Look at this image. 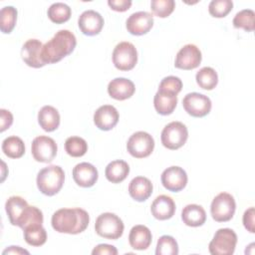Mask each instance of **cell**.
<instances>
[{
    "instance_id": "obj_12",
    "label": "cell",
    "mask_w": 255,
    "mask_h": 255,
    "mask_svg": "<svg viewBox=\"0 0 255 255\" xmlns=\"http://www.w3.org/2000/svg\"><path fill=\"white\" fill-rule=\"evenodd\" d=\"M182 106L185 112L194 118H203L211 111L210 99L199 93H189L182 100Z\"/></svg>"
},
{
    "instance_id": "obj_36",
    "label": "cell",
    "mask_w": 255,
    "mask_h": 255,
    "mask_svg": "<svg viewBox=\"0 0 255 255\" xmlns=\"http://www.w3.org/2000/svg\"><path fill=\"white\" fill-rule=\"evenodd\" d=\"M233 8L231 0H212L209 3V14L215 18H223L227 16Z\"/></svg>"
},
{
    "instance_id": "obj_20",
    "label": "cell",
    "mask_w": 255,
    "mask_h": 255,
    "mask_svg": "<svg viewBox=\"0 0 255 255\" xmlns=\"http://www.w3.org/2000/svg\"><path fill=\"white\" fill-rule=\"evenodd\" d=\"M135 92L134 84L126 78H116L108 85L109 95L118 101L129 99Z\"/></svg>"
},
{
    "instance_id": "obj_28",
    "label": "cell",
    "mask_w": 255,
    "mask_h": 255,
    "mask_svg": "<svg viewBox=\"0 0 255 255\" xmlns=\"http://www.w3.org/2000/svg\"><path fill=\"white\" fill-rule=\"evenodd\" d=\"M24 239L27 244L35 247L42 246L46 243L47 232L42 224H34L26 227L24 230Z\"/></svg>"
},
{
    "instance_id": "obj_41",
    "label": "cell",
    "mask_w": 255,
    "mask_h": 255,
    "mask_svg": "<svg viewBox=\"0 0 255 255\" xmlns=\"http://www.w3.org/2000/svg\"><path fill=\"white\" fill-rule=\"evenodd\" d=\"M92 254L93 255H117L118 250L115 246L110 244H99L93 249Z\"/></svg>"
},
{
    "instance_id": "obj_37",
    "label": "cell",
    "mask_w": 255,
    "mask_h": 255,
    "mask_svg": "<svg viewBox=\"0 0 255 255\" xmlns=\"http://www.w3.org/2000/svg\"><path fill=\"white\" fill-rule=\"evenodd\" d=\"M175 8V2L173 0H152L150 3V9L152 13L160 18L168 17Z\"/></svg>"
},
{
    "instance_id": "obj_22",
    "label": "cell",
    "mask_w": 255,
    "mask_h": 255,
    "mask_svg": "<svg viewBox=\"0 0 255 255\" xmlns=\"http://www.w3.org/2000/svg\"><path fill=\"white\" fill-rule=\"evenodd\" d=\"M152 183L144 176H136L128 184V193L132 199L138 202L145 201L152 193Z\"/></svg>"
},
{
    "instance_id": "obj_4",
    "label": "cell",
    "mask_w": 255,
    "mask_h": 255,
    "mask_svg": "<svg viewBox=\"0 0 255 255\" xmlns=\"http://www.w3.org/2000/svg\"><path fill=\"white\" fill-rule=\"evenodd\" d=\"M38 189L47 196L57 194L63 187L65 172L59 165H49L42 168L37 175Z\"/></svg>"
},
{
    "instance_id": "obj_10",
    "label": "cell",
    "mask_w": 255,
    "mask_h": 255,
    "mask_svg": "<svg viewBox=\"0 0 255 255\" xmlns=\"http://www.w3.org/2000/svg\"><path fill=\"white\" fill-rule=\"evenodd\" d=\"M153 148V137L145 131H136L132 133L127 142V149L128 153L135 158L147 157L151 154Z\"/></svg>"
},
{
    "instance_id": "obj_29",
    "label": "cell",
    "mask_w": 255,
    "mask_h": 255,
    "mask_svg": "<svg viewBox=\"0 0 255 255\" xmlns=\"http://www.w3.org/2000/svg\"><path fill=\"white\" fill-rule=\"evenodd\" d=\"M2 150L10 158H20L25 153V144L20 137L11 135L2 141Z\"/></svg>"
},
{
    "instance_id": "obj_26",
    "label": "cell",
    "mask_w": 255,
    "mask_h": 255,
    "mask_svg": "<svg viewBox=\"0 0 255 255\" xmlns=\"http://www.w3.org/2000/svg\"><path fill=\"white\" fill-rule=\"evenodd\" d=\"M38 123L45 131H54L60 126V114L52 106H44L38 113Z\"/></svg>"
},
{
    "instance_id": "obj_39",
    "label": "cell",
    "mask_w": 255,
    "mask_h": 255,
    "mask_svg": "<svg viewBox=\"0 0 255 255\" xmlns=\"http://www.w3.org/2000/svg\"><path fill=\"white\" fill-rule=\"evenodd\" d=\"M254 216H255V209L254 207L248 208L244 214H243V225L246 228L247 231L250 233L255 232V226H254Z\"/></svg>"
},
{
    "instance_id": "obj_42",
    "label": "cell",
    "mask_w": 255,
    "mask_h": 255,
    "mask_svg": "<svg viewBox=\"0 0 255 255\" xmlns=\"http://www.w3.org/2000/svg\"><path fill=\"white\" fill-rule=\"evenodd\" d=\"M108 5L117 12H125L131 6L130 0H109Z\"/></svg>"
},
{
    "instance_id": "obj_19",
    "label": "cell",
    "mask_w": 255,
    "mask_h": 255,
    "mask_svg": "<svg viewBox=\"0 0 255 255\" xmlns=\"http://www.w3.org/2000/svg\"><path fill=\"white\" fill-rule=\"evenodd\" d=\"M98 177L97 168L89 162L78 163L73 168V178L81 187H92L97 182Z\"/></svg>"
},
{
    "instance_id": "obj_27",
    "label": "cell",
    "mask_w": 255,
    "mask_h": 255,
    "mask_svg": "<svg viewBox=\"0 0 255 255\" xmlns=\"http://www.w3.org/2000/svg\"><path fill=\"white\" fill-rule=\"evenodd\" d=\"M129 173L128 164L122 159L113 160L110 162L105 170L107 179L112 183H120L124 181Z\"/></svg>"
},
{
    "instance_id": "obj_21",
    "label": "cell",
    "mask_w": 255,
    "mask_h": 255,
    "mask_svg": "<svg viewBox=\"0 0 255 255\" xmlns=\"http://www.w3.org/2000/svg\"><path fill=\"white\" fill-rule=\"evenodd\" d=\"M150 211L154 218L158 220H167L175 213V203L170 196L161 194L151 203Z\"/></svg>"
},
{
    "instance_id": "obj_38",
    "label": "cell",
    "mask_w": 255,
    "mask_h": 255,
    "mask_svg": "<svg viewBox=\"0 0 255 255\" xmlns=\"http://www.w3.org/2000/svg\"><path fill=\"white\" fill-rule=\"evenodd\" d=\"M159 90H165L168 92H172L174 94H178L182 89V82L178 77L175 76H168L161 80L159 87Z\"/></svg>"
},
{
    "instance_id": "obj_6",
    "label": "cell",
    "mask_w": 255,
    "mask_h": 255,
    "mask_svg": "<svg viewBox=\"0 0 255 255\" xmlns=\"http://www.w3.org/2000/svg\"><path fill=\"white\" fill-rule=\"evenodd\" d=\"M237 235L230 228L218 229L210 241L208 250L212 255H232L235 251Z\"/></svg>"
},
{
    "instance_id": "obj_25",
    "label": "cell",
    "mask_w": 255,
    "mask_h": 255,
    "mask_svg": "<svg viewBox=\"0 0 255 255\" xmlns=\"http://www.w3.org/2000/svg\"><path fill=\"white\" fill-rule=\"evenodd\" d=\"M181 219L187 226L198 227L205 223L206 212L201 205L188 204L181 211Z\"/></svg>"
},
{
    "instance_id": "obj_1",
    "label": "cell",
    "mask_w": 255,
    "mask_h": 255,
    "mask_svg": "<svg viewBox=\"0 0 255 255\" xmlns=\"http://www.w3.org/2000/svg\"><path fill=\"white\" fill-rule=\"evenodd\" d=\"M5 209L12 225L21 229L34 224L43 223V213L36 206H31L21 196H11L5 203Z\"/></svg>"
},
{
    "instance_id": "obj_17",
    "label": "cell",
    "mask_w": 255,
    "mask_h": 255,
    "mask_svg": "<svg viewBox=\"0 0 255 255\" xmlns=\"http://www.w3.org/2000/svg\"><path fill=\"white\" fill-rule=\"evenodd\" d=\"M42 48V42L37 39H29L24 43L21 49V56L22 60L27 66L35 69L45 66V64L41 61Z\"/></svg>"
},
{
    "instance_id": "obj_40",
    "label": "cell",
    "mask_w": 255,
    "mask_h": 255,
    "mask_svg": "<svg viewBox=\"0 0 255 255\" xmlns=\"http://www.w3.org/2000/svg\"><path fill=\"white\" fill-rule=\"evenodd\" d=\"M12 124H13L12 114L5 109H1L0 110V131L3 132L7 128H9Z\"/></svg>"
},
{
    "instance_id": "obj_18",
    "label": "cell",
    "mask_w": 255,
    "mask_h": 255,
    "mask_svg": "<svg viewBox=\"0 0 255 255\" xmlns=\"http://www.w3.org/2000/svg\"><path fill=\"white\" fill-rule=\"evenodd\" d=\"M119 122V113L114 106L104 105L94 114V123L101 130L113 129Z\"/></svg>"
},
{
    "instance_id": "obj_8",
    "label": "cell",
    "mask_w": 255,
    "mask_h": 255,
    "mask_svg": "<svg viewBox=\"0 0 255 255\" xmlns=\"http://www.w3.org/2000/svg\"><path fill=\"white\" fill-rule=\"evenodd\" d=\"M236 209V203L234 197L227 192H220L217 194L210 206V213L212 218L217 222L229 221Z\"/></svg>"
},
{
    "instance_id": "obj_32",
    "label": "cell",
    "mask_w": 255,
    "mask_h": 255,
    "mask_svg": "<svg viewBox=\"0 0 255 255\" xmlns=\"http://www.w3.org/2000/svg\"><path fill=\"white\" fill-rule=\"evenodd\" d=\"M17 21V9L13 6H5L0 11V30L4 34H10Z\"/></svg>"
},
{
    "instance_id": "obj_23",
    "label": "cell",
    "mask_w": 255,
    "mask_h": 255,
    "mask_svg": "<svg viewBox=\"0 0 255 255\" xmlns=\"http://www.w3.org/2000/svg\"><path fill=\"white\" fill-rule=\"evenodd\" d=\"M177 104V95L165 90L156 92L153 98V106L155 111L162 116H167L173 113Z\"/></svg>"
},
{
    "instance_id": "obj_9",
    "label": "cell",
    "mask_w": 255,
    "mask_h": 255,
    "mask_svg": "<svg viewBox=\"0 0 255 255\" xmlns=\"http://www.w3.org/2000/svg\"><path fill=\"white\" fill-rule=\"evenodd\" d=\"M113 63L120 71H130L137 63V52L129 42L119 43L113 52Z\"/></svg>"
},
{
    "instance_id": "obj_31",
    "label": "cell",
    "mask_w": 255,
    "mask_h": 255,
    "mask_svg": "<svg viewBox=\"0 0 255 255\" xmlns=\"http://www.w3.org/2000/svg\"><path fill=\"white\" fill-rule=\"evenodd\" d=\"M48 17L49 19L56 24H62L67 22L71 18L72 10L71 8L62 2H56L53 3L48 8Z\"/></svg>"
},
{
    "instance_id": "obj_5",
    "label": "cell",
    "mask_w": 255,
    "mask_h": 255,
    "mask_svg": "<svg viewBox=\"0 0 255 255\" xmlns=\"http://www.w3.org/2000/svg\"><path fill=\"white\" fill-rule=\"evenodd\" d=\"M125 225L123 220L112 212H105L98 216L95 223L96 233L104 238L117 240L124 233Z\"/></svg>"
},
{
    "instance_id": "obj_7",
    "label": "cell",
    "mask_w": 255,
    "mask_h": 255,
    "mask_svg": "<svg viewBox=\"0 0 255 255\" xmlns=\"http://www.w3.org/2000/svg\"><path fill=\"white\" fill-rule=\"evenodd\" d=\"M187 137V128L180 122H171L166 125L160 135L162 145L171 150H175L183 146Z\"/></svg>"
},
{
    "instance_id": "obj_15",
    "label": "cell",
    "mask_w": 255,
    "mask_h": 255,
    "mask_svg": "<svg viewBox=\"0 0 255 255\" xmlns=\"http://www.w3.org/2000/svg\"><path fill=\"white\" fill-rule=\"evenodd\" d=\"M127 30L131 35L141 36L149 32L153 26V17L150 13L145 11H138L132 13L126 22Z\"/></svg>"
},
{
    "instance_id": "obj_13",
    "label": "cell",
    "mask_w": 255,
    "mask_h": 255,
    "mask_svg": "<svg viewBox=\"0 0 255 255\" xmlns=\"http://www.w3.org/2000/svg\"><path fill=\"white\" fill-rule=\"evenodd\" d=\"M202 55L199 48L193 44H187L177 52L174 67L181 70H193L200 65Z\"/></svg>"
},
{
    "instance_id": "obj_24",
    "label": "cell",
    "mask_w": 255,
    "mask_h": 255,
    "mask_svg": "<svg viewBox=\"0 0 255 255\" xmlns=\"http://www.w3.org/2000/svg\"><path fill=\"white\" fill-rule=\"evenodd\" d=\"M152 240L150 230L144 225L133 226L128 234L129 245L135 250H145L149 247Z\"/></svg>"
},
{
    "instance_id": "obj_43",
    "label": "cell",
    "mask_w": 255,
    "mask_h": 255,
    "mask_svg": "<svg viewBox=\"0 0 255 255\" xmlns=\"http://www.w3.org/2000/svg\"><path fill=\"white\" fill-rule=\"evenodd\" d=\"M3 255L5 254H29V251L19 247V246H10L8 248H6L3 252Z\"/></svg>"
},
{
    "instance_id": "obj_11",
    "label": "cell",
    "mask_w": 255,
    "mask_h": 255,
    "mask_svg": "<svg viewBox=\"0 0 255 255\" xmlns=\"http://www.w3.org/2000/svg\"><path fill=\"white\" fill-rule=\"evenodd\" d=\"M58 146L52 137L47 135H39L32 141L31 151L35 160L39 162L49 163L57 154Z\"/></svg>"
},
{
    "instance_id": "obj_3",
    "label": "cell",
    "mask_w": 255,
    "mask_h": 255,
    "mask_svg": "<svg viewBox=\"0 0 255 255\" xmlns=\"http://www.w3.org/2000/svg\"><path fill=\"white\" fill-rule=\"evenodd\" d=\"M77 45L75 35L69 30L58 31L53 38L43 45L41 61L47 64H55L70 55Z\"/></svg>"
},
{
    "instance_id": "obj_2",
    "label": "cell",
    "mask_w": 255,
    "mask_h": 255,
    "mask_svg": "<svg viewBox=\"0 0 255 255\" xmlns=\"http://www.w3.org/2000/svg\"><path fill=\"white\" fill-rule=\"evenodd\" d=\"M89 213L82 208H61L51 219L52 227L59 233L79 234L89 225Z\"/></svg>"
},
{
    "instance_id": "obj_30",
    "label": "cell",
    "mask_w": 255,
    "mask_h": 255,
    "mask_svg": "<svg viewBox=\"0 0 255 255\" xmlns=\"http://www.w3.org/2000/svg\"><path fill=\"white\" fill-rule=\"evenodd\" d=\"M197 85L203 90H213L218 83V76L214 69L211 67L201 68L195 76Z\"/></svg>"
},
{
    "instance_id": "obj_14",
    "label": "cell",
    "mask_w": 255,
    "mask_h": 255,
    "mask_svg": "<svg viewBox=\"0 0 255 255\" xmlns=\"http://www.w3.org/2000/svg\"><path fill=\"white\" fill-rule=\"evenodd\" d=\"M187 174L179 166H169L161 173V183L165 189L172 192L182 190L187 183Z\"/></svg>"
},
{
    "instance_id": "obj_35",
    "label": "cell",
    "mask_w": 255,
    "mask_h": 255,
    "mask_svg": "<svg viewBox=\"0 0 255 255\" xmlns=\"http://www.w3.org/2000/svg\"><path fill=\"white\" fill-rule=\"evenodd\" d=\"M156 255H177L178 254V245L176 240L169 235H162L159 237L156 249Z\"/></svg>"
},
{
    "instance_id": "obj_16",
    "label": "cell",
    "mask_w": 255,
    "mask_h": 255,
    "mask_svg": "<svg viewBox=\"0 0 255 255\" xmlns=\"http://www.w3.org/2000/svg\"><path fill=\"white\" fill-rule=\"evenodd\" d=\"M104 18L95 10L84 11L79 19L78 25L81 32L87 36L98 35L104 27Z\"/></svg>"
},
{
    "instance_id": "obj_33",
    "label": "cell",
    "mask_w": 255,
    "mask_h": 255,
    "mask_svg": "<svg viewBox=\"0 0 255 255\" xmlns=\"http://www.w3.org/2000/svg\"><path fill=\"white\" fill-rule=\"evenodd\" d=\"M255 13L251 9H243L236 13L233 18V26L237 29H243L246 32H252L255 28Z\"/></svg>"
},
{
    "instance_id": "obj_34",
    "label": "cell",
    "mask_w": 255,
    "mask_h": 255,
    "mask_svg": "<svg viewBox=\"0 0 255 255\" xmlns=\"http://www.w3.org/2000/svg\"><path fill=\"white\" fill-rule=\"evenodd\" d=\"M66 152L73 157H81L88 150L87 141L80 136H70L65 141Z\"/></svg>"
}]
</instances>
